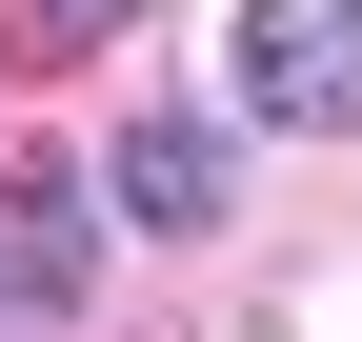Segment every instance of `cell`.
<instances>
[{
	"label": "cell",
	"mask_w": 362,
	"mask_h": 342,
	"mask_svg": "<svg viewBox=\"0 0 362 342\" xmlns=\"http://www.w3.org/2000/svg\"><path fill=\"white\" fill-rule=\"evenodd\" d=\"M221 101H242L262 141H362V0H242Z\"/></svg>",
	"instance_id": "6da1fadb"
},
{
	"label": "cell",
	"mask_w": 362,
	"mask_h": 342,
	"mask_svg": "<svg viewBox=\"0 0 362 342\" xmlns=\"http://www.w3.org/2000/svg\"><path fill=\"white\" fill-rule=\"evenodd\" d=\"M101 201L161 222V242H202V222H242V141H221L202 101H141V121L101 141Z\"/></svg>",
	"instance_id": "7a4b0ae2"
},
{
	"label": "cell",
	"mask_w": 362,
	"mask_h": 342,
	"mask_svg": "<svg viewBox=\"0 0 362 342\" xmlns=\"http://www.w3.org/2000/svg\"><path fill=\"white\" fill-rule=\"evenodd\" d=\"M81 222H101V182H81V161L0 182V282H21V302H81Z\"/></svg>",
	"instance_id": "3957f363"
},
{
	"label": "cell",
	"mask_w": 362,
	"mask_h": 342,
	"mask_svg": "<svg viewBox=\"0 0 362 342\" xmlns=\"http://www.w3.org/2000/svg\"><path fill=\"white\" fill-rule=\"evenodd\" d=\"M121 20H141V0H40V40H121Z\"/></svg>",
	"instance_id": "277c9868"
}]
</instances>
